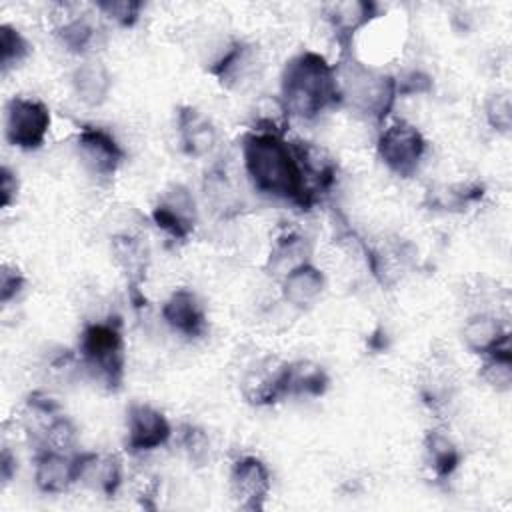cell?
Wrapping results in <instances>:
<instances>
[{
	"mask_svg": "<svg viewBox=\"0 0 512 512\" xmlns=\"http://www.w3.org/2000/svg\"><path fill=\"white\" fill-rule=\"evenodd\" d=\"M242 164L254 190L276 200L312 210L316 204L306 188L290 140L248 130L242 136Z\"/></svg>",
	"mask_w": 512,
	"mask_h": 512,
	"instance_id": "obj_1",
	"label": "cell"
},
{
	"mask_svg": "<svg viewBox=\"0 0 512 512\" xmlns=\"http://www.w3.org/2000/svg\"><path fill=\"white\" fill-rule=\"evenodd\" d=\"M278 96L284 100L292 118L308 122L332 108H340L334 64L320 52L300 50L282 68Z\"/></svg>",
	"mask_w": 512,
	"mask_h": 512,
	"instance_id": "obj_2",
	"label": "cell"
},
{
	"mask_svg": "<svg viewBox=\"0 0 512 512\" xmlns=\"http://www.w3.org/2000/svg\"><path fill=\"white\" fill-rule=\"evenodd\" d=\"M334 68L340 108L346 106L358 116L382 126L398 100L396 76L362 62L354 52L338 56Z\"/></svg>",
	"mask_w": 512,
	"mask_h": 512,
	"instance_id": "obj_3",
	"label": "cell"
},
{
	"mask_svg": "<svg viewBox=\"0 0 512 512\" xmlns=\"http://www.w3.org/2000/svg\"><path fill=\"white\" fill-rule=\"evenodd\" d=\"M78 360L90 378L118 392L126 376V340L118 316L86 322L78 334Z\"/></svg>",
	"mask_w": 512,
	"mask_h": 512,
	"instance_id": "obj_4",
	"label": "cell"
},
{
	"mask_svg": "<svg viewBox=\"0 0 512 512\" xmlns=\"http://www.w3.org/2000/svg\"><path fill=\"white\" fill-rule=\"evenodd\" d=\"M428 152L424 134L406 120L384 126L376 138L378 160L398 178H412Z\"/></svg>",
	"mask_w": 512,
	"mask_h": 512,
	"instance_id": "obj_5",
	"label": "cell"
},
{
	"mask_svg": "<svg viewBox=\"0 0 512 512\" xmlns=\"http://www.w3.org/2000/svg\"><path fill=\"white\" fill-rule=\"evenodd\" d=\"M52 126L48 106L32 96H14L6 104L4 134L10 146L32 152L44 146Z\"/></svg>",
	"mask_w": 512,
	"mask_h": 512,
	"instance_id": "obj_6",
	"label": "cell"
},
{
	"mask_svg": "<svg viewBox=\"0 0 512 512\" xmlns=\"http://www.w3.org/2000/svg\"><path fill=\"white\" fill-rule=\"evenodd\" d=\"M76 154L90 176L108 182L126 160V150L104 126L82 122L76 130Z\"/></svg>",
	"mask_w": 512,
	"mask_h": 512,
	"instance_id": "obj_7",
	"label": "cell"
},
{
	"mask_svg": "<svg viewBox=\"0 0 512 512\" xmlns=\"http://www.w3.org/2000/svg\"><path fill=\"white\" fill-rule=\"evenodd\" d=\"M152 224L172 242H188L198 224V208L188 186L170 184L150 210Z\"/></svg>",
	"mask_w": 512,
	"mask_h": 512,
	"instance_id": "obj_8",
	"label": "cell"
},
{
	"mask_svg": "<svg viewBox=\"0 0 512 512\" xmlns=\"http://www.w3.org/2000/svg\"><path fill=\"white\" fill-rule=\"evenodd\" d=\"M124 430V448L134 456L150 454L166 446L174 434L166 414L156 406L140 400L128 404Z\"/></svg>",
	"mask_w": 512,
	"mask_h": 512,
	"instance_id": "obj_9",
	"label": "cell"
},
{
	"mask_svg": "<svg viewBox=\"0 0 512 512\" xmlns=\"http://www.w3.org/2000/svg\"><path fill=\"white\" fill-rule=\"evenodd\" d=\"M228 484L240 510L262 512L272 492V474L262 458L242 454L230 466Z\"/></svg>",
	"mask_w": 512,
	"mask_h": 512,
	"instance_id": "obj_10",
	"label": "cell"
},
{
	"mask_svg": "<svg viewBox=\"0 0 512 512\" xmlns=\"http://www.w3.org/2000/svg\"><path fill=\"white\" fill-rule=\"evenodd\" d=\"M240 394L256 408H268L290 398L288 362L276 356L260 358L244 372L240 380Z\"/></svg>",
	"mask_w": 512,
	"mask_h": 512,
	"instance_id": "obj_11",
	"label": "cell"
},
{
	"mask_svg": "<svg viewBox=\"0 0 512 512\" xmlns=\"http://www.w3.org/2000/svg\"><path fill=\"white\" fill-rule=\"evenodd\" d=\"M258 66H260V58H258L256 46L246 40L232 38L208 62L206 72L224 90H240L252 82Z\"/></svg>",
	"mask_w": 512,
	"mask_h": 512,
	"instance_id": "obj_12",
	"label": "cell"
},
{
	"mask_svg": "<svg viewBox=\"0 0 512 512\" xmlns=\"http://www.w3.org/2000/svg\"><path fill=\"white\" fill-rule=\"evenodd\" d=\"M324 20L338 44V54L354 52V36L380 18V4L372 0H344V2H330L322 8Z\"/></svg>",
	"mask_w": 512,
	"mask_h": 512,
	"instance_id": "obj_13",
	"label": "cell"
},
{
	"mask_svg": "<svg viewBox=\"0 0 512 512\" xmlns=\"http://www.w3.org/2000/svg\"><path fill=\"white\" fill-rule=\"evenodd\" d=\"M110 250L116 266L120 268L126 280V290L132 302V308L140 312L146 306V296L142 286L146 282V272H148V248L138 236L124 232V234L112 236Z\"/></svg>",
	"mask_w": 512,
	"mask_h": 512,
	"instance_id": "obj_14",
	"label": "cell"
},
{
	"mask_svg": "<svg viewBox=\"0 0 512 512\" xmlns=\"http://www.w3.org/2000/svg\"><path fill=\"white\" fill-rule=\"evenodd\" d=\"M160 314L164 322L188 340L204 338L208 332V314L198 294L186 286L174 288L162 302Z\"/></svg>",
	"mask_w": 512,
	"mask_h": 512,
	"instance_id": "obj_15",
	"label": "cell"
},
{
	"mask_svg": "<svg viewBox=\"0 0 512 512\" xmlns=\"http://www.w3.org/2000/svg\"><path fill=\"white\" fill-rule=\"evenodd\" d=\"M290 146L298 160L306 188H308L314 204H318L336 186L338 164L324 148H320L314 142L290 140Z\"/></svg>",
	"mask_w": 512,
	"mask_h": 512,
	"instance_id": "obj_16",
	"label": "cell"
},
{
	"mask_svg": "<svg viewBox=\"0 0 512 512\" xmlns=\"http://www.w3.org/2000/svg\"><path fill=\"white\" fill-rule=\"evenodd\" d=\"M54 36L58 44L76 56H88L100 46V32L92 20L76 10L74 4H54Z\"/></svg>",
	"mask_w": 512,
	"mask_h": 512,
	"instance_id": "obj_17",
	"label": "cell"
},
{
	"mask_svg": "<svg viewBox=\"0 0 512 512\" xmlns=\"http://www.w3.org/2000/svg\"><path fill=\"white\" fill-rule=\"evenodd\" d=\"M78 484L94 490L104 498H114L124 484V464L108 452H76Z\"/></svg>",
	"mask_w": 512,
	"mask_h": 512,
	"instance_id": "obj_18",
	"label": "cell"
},
{
	"mask_svg": "<svg viewBox=\"0 0 512 512\" xmlns=\"http://www.w3.org/2000/svg\"><path fill=\"white\" fill-rule=\"evenodd\" d=\"M76 452L68 454L50 448H36L34 484L42 494H64L74 484H78Z\"/></svg>",
	"mask_w": 512,
	"mask_h": 512,
	"instance_id": "obj_19",
	"label": "cell"
},
{
	"mask_svg": "<svg viewBox=\"0 0 512 512\" xmlns=\"http://www.w3.org/2000/svg\"><path fill=\"white\" fill-rule=\"evenodd\" d=\"M176 134L182 152L190 158H204L218 144V130L212 120L190 104L176 110Z\"/></svg>",
	"mask_w": 512,
	"mask_h": 512,
	"instance_id": "obj_20",
	"label": "cell"
},
{
	"mask_svg": "<svg viewBox=\"0 0 512 512\" xmlns=\"http://www.w3.org/2000/svg\"><path fill=\"white\" fill-rule=\"evenodd\" d=\"M460 338L464 346L480 358L498 348L510 346V330L506 322L490 312H476L468 316L462 324Z\"/></svg>",
	"mask_w": 512,
	"mask_h": 512,
	"instance_id": "obj_21",
	"label": "cell"
},
{
	"mask_svg": "<svg viewBox=\"0 0 512 512\" xmlns=\"http://www.w3.org/2000/svg\"><path fill=\"white\" fill-rule=\"evenodd\" d=\"M312 262V242L306 234L298 230L280 232L268 252L266 272L278 280H282L294 268Z\"/></svg>",
	"mask_w": 512,
	"mask_h": 512,
	"instance_id": "obj_22",
	"label": "cell"
},
{
	"mask_svg": "<svg viewBox=\"0 0 512 512\" xmlns=\"http://www.w3.org/2000/svg\"><path fill=\"white\" fill-rule=\"evenodd\" d=\"M280 292L290 306L312 308L326 292V274L314 262H306L280 280Z\"/></svg>",
	"mask_w": 512,
	"mask_h": 512,
	"instance_id": "obj_23",
	"label": "cell"
},
{
	"mask_svg": "<svg viewBox=\"0 0 512 512\" xmlns=\"http://www.w3.org/2000/svg\"><path fill=\"white\" fill-rule=\"evenodd\" d=\"M74 96L88 108L102 106L112 92V74L106 64L96 58L80 62L70 76Z\"/></svg>",
	"mask_w": 512,
	"mask_h": 512,
	"instance_id": "obj_24",
	"label": "cell"
},
{
	"mask_svg": "<svg viewBox=\"0 0 512 512\" xmlns=\"http://www.w3.org/2000/svg\"><path fill=\"white\" fill-rule=\"evenodd\" d=\"M424 462L436 482H448L462 464V452L458 444L442 428L426 430L422 438Z\"/></svg>",
	"mask_w": 512,
	"mask_h": 512,
	"instance_id": "obj_25",
	"label": "cell"
},
{
	"mask_svg": "<svg viewBox=\"0 0 512 512\" xmlns=\"http://www.w3.org/2000/svg\"><path fill=\"white\" fill-rule=\"evenodd\" d=\"M202 190H204L206 204L218 218L228 220V218H234L240 214L242 196H240L234 180L230 178L226 166L214 164L210 170H206Z\"/></svg>",
	"mask_w": 512,
	"mask_h": 512,
	"instance_id": "obj_26",
	"label": "cell"
},
{
	"mask_svg": "<svg viewBox=\"0 0 512 512\" xmlns=\"http://www.w3.org/2000/svg\"><path fill=\"white\" fill-rule=\"evenodd\" d=\"M330 388L328 370L314 360L288 362V394L298 398H322Z\"/></svg>",
	"mask_w": 512,
	"mask_h": 512,
	"instance_id": "obj_27",
	"label": "cell"
},
{
	"mask_svg": "<svg viewBox=\"0 0 512 512\" xmlns=\"http://www.w3.org/2000/svg\"><path fill=\"white\" fill-rule=\"evenodd\" d=\"M290 112L280 96L262 94L250 112V130L260 134H272L286 138L290 128Z\"/></svg>",
	"mask_w": 512,
	"mask_h": 512,
	"instance_id": "obj_28",
	"label": "cell"
},
{
	"mask_svg": "<svg viewBox=\"0 0 512 512\" xmlns=\"http://www.w3.org/2000/svg\"><path fill=\"white\" fill-rule=\"evenodd\" d=\"M478 376L494 392H498V394L510 392L512 390V350H510V346L498 348V350L482 356Z\"/></svg>",
	"mask_w": 512,
	"mask_h": 512,
	"instance_id": "obj_29",
	"label": "cell"
},
{
	"mask_svg": "<svg viewBox=\"0 0 512 512\" xmlns=\"http://www.w3.org/2000/svg\"><path fill=\"white\" fill-rule=\"evenodd\" d=\"M430 206L432 208H442V210H456L462 212L468 206L476 204L482 200L484 196V186L478 182H458V184H450L444 186L440 190H430Z\"/></svg>",
	"mask_w": 512,
	"mask_h": 512,
	"instance_id": "obj_30",
	"label": "cell"
},
{
	"mask_svg": "<svg viewBox=\"0 0 512 512\" xmlns=\"http://www.w3.org/2000/svg\"><path fill=\"white\" fill-rule=\"evenodd\" d=\"M32 42L12 24L2 22L0 24V70L2 74H8L10 70L18 68L22 62H26L32 54Z\"/></svg>",
	"mask_w": 512,
	"mask_h": 512,
	"instance_id": "obj_31",
	"label": "cell"
},
{
	"mask_svg": "<svg viewBox=\"0 0 512 512\" xmlns=\"http://www.w3.org/2000/svg\"><path fill=\"white\" fill-rule=\"evenodd\" d=\"M78 444V426L76 422L60 412L54 416L48 426L42 430V434L36 438V448H50L58 452H76Z\"/></svg>",
	"mask_w": 512,
	"mask_h": 512,
	"instance_id": "obj_32",
	"label": "cell"
},
{
	"mask_svg": "<svg viewBox=\"0 0 512 512\" xmlns=\"http://www.w3.org/2000/svg\"><path fill=\"white\" fill-rule=\"evenodd\" d=\"M180 438V446L186 454V458L190 460L192 466L202 468L210 462V452H212V444H210V436L208 432L192 422H186L180 426L178 432Z\"/></svg>",
	"mask_w": 512,
	"mask_h": 512,
	"instance_id": "obj_33",
	"label": "cell"
},
{
	"mask_svg": "<svg viewBox=\"0 0 512 512\" xmlns=\"http://www.w3.org/2000/svg\"><path fill=\"white\" fill-rule=\"evenodd\" d=\"M484 118L486 124L502 136H508L512 130V102L508 90H496L484 100Z\"/></svg>",
	"mask_w": 512,
	"mask_h": 512,
	"instance_id": "obj_34",
	"label": "cell"
},
{
	"mask_svg": "<svg viewBox=\"0 0 512 512\" xmlns=\"http://www.w3.org/2000/svg\"><path fill=\"white\" fill-rule=\"evenodd\" d=\"M94 8L108 18L110 22H114L120 28H132L138 24L142 10H144V2L140 0H100L94 4Z\"/></svg>",
	"mask_w": 512,
	"mask_h": 512,
	"instance_id": "obj_35",
	"label": "cell"
},
{
	"mask_svg": "<svg viewBox=\"0 0 512 512\" xmlns=\"http://www.w3.org/2000/svg\"><path fill=\"white\" fill-rule=\"evenodd\" d=\"M26 288L24 272L10 262H2L0 266V302L6 306L16 300Z\"/></svg>",
	"mask_w": 512,
	"mask_h": 512,
	"instance_id": "obj_36",
	"label": "cell"
},
{
	"mask_svg": "<svg viewBox=\"0 0 512 512\" xmlns=\"http://www.w3.org/2000/svg\"><path fill=\"white\" fill-rule=\"evenodd\" d=\"M396 86H398V98L412 96V94H428L432 90V76L420 68H410V70H404L400 76H396Z\"/></svg>",
	"mask_w": 512,
	"mask_h": 512,
	"instance_id": "obj_37",
	"label": "cell"
},
{
	"mask_svg": "<svg viewBox=\"0 0 512 512\" xmlns=\"http://www.w3.org/2000/svg\"><path fill=\"white\" fill-rule=\"evenodd\" d=\"M20 194V178L16 170H12L8 164H2L0 168V206L8 210L12 204H16Z\"/></svg>",
	"mask_w": 512,
	"mask_h": 512,
	"instance_id": "obj_38",
	"label": "cell"
},
{
	"mask_svg": "<svg viewBox=\"0 0 512 512\" xmlns=\"http://www.w3.org/2000/svg\"><path fill=\"white\" fill-rule=\"evenodd\" d=\"M16 472H18V458L12 452V448L4 444L2 452H0V480H2V484L4 486L10 484L16 476Z\"/></svg>",
	"mask_w": 512,
	"mask_h": 512,
	"instance_id": "obj_39",
	"label": "cell"
},
{
	"mask_svg": "<svg viewBox=\"0 0 512 512\" xmlns=\"http://www.w3.org/2000/svg\"><path fill=\"white\" fill-rule=\"evenodd\" d=\"M386 342H388V336H386L384 328H376V330L370 334V338H368V346H370L372 350H376V352L386 350V348H388Z\"/></svg>",
	"mask_w": 512,
	"mask_h": 512,
	"instance_id": "obj_40",
	"label": "cell"
}]
</instances>
